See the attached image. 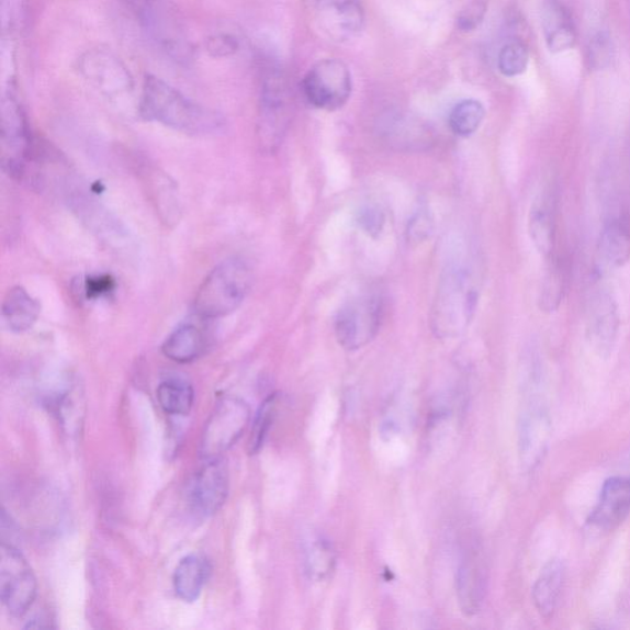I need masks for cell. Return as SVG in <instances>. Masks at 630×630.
I'll return each instance as SVG.
<instances>
[{"label":"cell","mask_w":630,"mask_h":630,"mask_svg":"<svg viewBox=\"0 0 630 630\" xmlns=\"http://www.w3.org/2000/svg\"><path fill=\"white\" fill-rule=\"evenodd\" d=\"M481 294V277L472 263H451L441 277L431 310L437 337H460L473 320Z\"/></svg>","instance_id":"cell-1"},{"label":"cell","mask_w":630,"mask_h":630,"mask_svg":"<svg viewBox=\"0 0 630 630\" xmlns=\"http://www.w3.org/2000/svg\"><path fill=\"white\" fill-rule=\"evenodd\" d=\"M139 113L148 121L184 132L187 135H215L225 121L210 109L203 108L170 85L149 76L142 90Z\"/></svg>","instance_id":"cell-2"},{"label":"cell","mask_w":630,"mask_h":630,"mask_svg":"<svg viewBox=\"0 0 630 630\" xmlns=\"http://www.w3.org/2000/svg\"><path fill=\"white\" fill-rule=\"evenodd\" d=\"M251 270L239 258L218 263L203 280L195 297V311L202 318L218 319L236 312L248 296Z\"/></svg>","instance_id":"cell-3"},{"label":"cell","mask_w":630,"mask_h":630,"mask_svg":"<svg viewBox=\"0 0 630 630\" xmlns=\"http://www.w3.org/2000/svg\"><path fill=\"white\" fill-rule=\"evenodd\" d=\"M525 404L518 419V453L526 472H533L550 446L552 421L542 400V381L524 383Z\"/></svg>","instance_id":"cell-4"},{"label":"cell","mask_w":630,"mask_h":630,"mask_svg":"<svg viewBox=\"0 0 630 630\" xmlns=\"http://www.w3.org/2000/svg\"><path fill=\"white\" fill-rule=\"evenodd\" d=\"M383 319V299L374 293L362 294L338 312L334 322L335 337L345 350H360L378 337Z\"/></svg>","instance_id":"cell-5"},{"label":"cell","mask_w":630,"mask_h":630,"mask_svg":"<svg viewBox=\"0 0 630 630\" xmlns=\"http://www.w3.org/2000/svg\"><path fill=\"white\" fill-rule=\"evenodd\" d=\"M250 421L249 405L235 396L218 402L202 432L200 455L210 461L235 446Z\"/></svg>","instance_id":"cell-6"},{"label":"cell","mask_w":630,"mask_h":630,"mask_svg":"<svg viewBox=\"0 0 630 630\" xmlns=\"http://www.w3.org/2000/svg\"><path fill=\"white\" fill-rule=\"evenodd\" d=\"M0 554V597L10 615L22 617L37 597L35 573L13 544L3 542Z\"/></svg>","instance_id":"cell-7"},{"label":"cell","mask_w":630,"mask_h":630,"mask_svg":"<svg viewBox=\"0 0 630 630\" xmlns=\"http://www.w3.org/2000/svg\"><path fill=\"white\" fill-rule=\"evenodd\" d=\"M303 93L317 109L335 111L348 103L351 91V74L339 59H324L310 69L303 79Z\"/></svg>","instance_id":"cell-8"},{"label":"cell","mask_w":630,"mask_h":630,"mask_svg":"<svg viewBox=\"0 0 630 630\" xmlns=\"http://www.w3.org/2000/svg\"><path fill=\"white\" fill-rule=\"evenodd\" d=\"M314 30L335 43H344L361 32L364 22L360 0H306Z\"/></svg>","instance_id":"cell-9"},{"label":"cell","mask_w":630,"mask_h":630,"mask_svg":"<svg viewBox=\"0 0 630 630\" xmlns=\"http://www.w3.org/2000/svg\"><path fill=\"white\" fill-rule=\"evenodd\" d=\"M290 110L286 83L279 74H270L263 80L259 115V138L263 149L273 150L280 145L289 125Z\"/></svg>","instance_id":"cell-10"},{"label":"cell","mask_w":630,"mask_h":630,"mask_svg":"<svg viewBox=\"0 0 630 630\" xmlns=\"http://www.w3.org/2000/svg\"><path fill=\"white\" fill-rule=\"evenodd\" d=\"M229 492V474L225 461H206L188 490V502L192 513L199 517H211L222 509Z\"/></svg>","instance_id":"cell-11"},{"label":"cell","mask_w":630,"mask_h":630,"mask_svg":"<svg viewBox=\"0 0 630 630\" xmlns=\"http://www.w3.org/2000/svg\"><path fill=\"white\" fill-rule=\"evenodd\" d=\"M619 314L612 294L601 290L593 294L586 311V339L601 358L612 353L619 334Z\"/></svg>","instance_id":"cell-12"},{"label":"cell","mask_w":630,"mask_h":630,"mask_svg":"<svg viewBox=\"0 0 630 630\" xmlns=\"http://www.w3.org/2000/svg\"><path fill=\"white\" fill-rule=\"evenodd\" d=\"M30 150L26 121L22 109L13 98L4 100L2 110V161L3 169L13 177H22Z\"/></svg>","instance_id":"cell-13"},{"label":"cell","mask_w":630,"mask_h":630,"mask_svg":"<svg viewBox=\"0 0 630 630\" xmlns=\"http://www.w3.org/2000/svg\"><path fill=\"white\" fill-rule=\"evenodd\" d=\"M486 583V565L481 547L477 543H470L464 548L457 569V598L466 616L481 611Z\"/></svg>","instance_id":"cell-14"},{"label":"cell","mask_w":630,"mask_h":630,"mask_svg":"<svg viewBox=\"0 0 630 630\" xmlns=\"http://www.w3.org/2000/svg\"><path fill=\"white\" fill-rule=\"evenodd\" d=\"M81 75L108 95L127 93L134 87V80L121 60L106 50L94 49L80 58Z\"/></svg>","instance_id":"cell-15"},{"label":"cell","mask_w":630,"mask_h":630,"mask_svg":"<svg viewBox=\"0 0 630 630\" xmlns=\"http://www.w3.org/2000/svg\"><path fill=\"white\" fill-rule=\"evenodd\" d=\"M630 513V480L609 477L603 486L599 500L588 518V524L604 531H612Z\"/></svg>","instance_id":"cell-16"},{"label":"cell","mask_w":630,"mask_h":630,"mask_svg":"<svg viewBox=\"0 0 630 630\" xmlns=\"http://www.w3.org/2000/svg\"><path fill=\"white\" fill-rule=\"evenodd\" d=\"M528 232L537 251L550 258L556 239V199L552 188H544L535 199L528 215Z\"/></svg>","instance_id":"cell-17"},{"label":"cell","mask_w":630,"mask_h":630,"mask_svg":"<svg viewBox=\"0 0 630 630\" xmlns=\"http://www.w3.org/2000/svg\"><path fill=\"white\" fill-rule=\"evenodd\" d=\"M597 257L599 268L614 271L622 268L630 258V226L625 216L608 220L599 236Z\"/></svg>","instance_id":"cell-18"},{"label":"cell","mask_w":630,"mask_h":630,"mask_svg":"<svg viewBox=\"0 0 630 630\" xmlns=\"http://www.w3.org/2000/svg\"><path fill=\"white\" fill-rule=\"evenodd\" d=\"M542 27L547 47L552 54L565 53L575 47L577 34L573 16L561 0H545Z\"/></svg>","instance_id":"cell-19"},{"label":"cell","mask_w":630,"mask_h":630,"mask_svg":"<svg viewBox=\"0 0 630 630\" xmlns=\"http://www.w3.org/2000/svg\"><path fill=\"white\" fill-rule=\"evenodd\" d=\"M571 261L565 254L553 252L547 259L538 304L542 312L552 314L562 306L571 283Z\"/></svg>","instance_id":"cell-20"},{"label":"cell","mask_w":630,"mask_h":630,"mask_svg":"<svg viewBox=\"0 0 630 630\" xmlns=\"http://www.w3.org/2000/svg\"><path fill=\"white\" fill-rule=\"evenodd\" d=\"M211 573L212 566L205 556L191 554L181 559L172 575V586L177 596L184 603H195Z\"/></svg>","instance_id":"cell-21"},{"label":"cell","mask_w":630,"mask_h":630,"mask_svg":"<svg viewBox=\"0 0 630 630\" xmlns=\"http://www.w3.org/2000/svg\"><path fill=\"white\" fill-rule=\"evenodd\" d=\"M565 581V565L559 559L548 562L533 586L532 597L538 612L553 617Z\"/></svg>","instance_id":"cell-22"},{"label":"cell","mask_w":630,"mask_h":630,"mask_svg":"<svg viewBox=\"0 0 630 630\" xmlns=\"http://www.w3.org/2000/svg\"><path fill=\"white\" fill-rule=\"evenodd\" d=\"M40 312L38 302L25 289L18 286L8 291L3 302V318L10 330L24 333L32 329Z\"/></svg>","instance_id":"cell-23"},{"label":"cell","mask_w":630,"mask_h":630,"mask_svg":"<svg viewBox=\"0 0 630 630\" xmlns=\"http://www.w3.org/2000/svg\"><path fill=\"white\" fill-rule=\"evenodd\" d=\"M205 350V337L195 325H181L162 344L166 358L178 363H189L200 358Z\"/></svg>","instance_id":"cell-24"},{"label":"cell","mask_w":630,"mask_h":630,"mask_svg":"<svg viewBox=\"0 0 630 630\" xmlns=\"http://www.w3.org/2000/svg\"><path fill=\"white\" fill-rule=\"evenodd\" d=\"M157 400L162 412L172 416H187L194 406L195 391L179 379L162 381L157 389Z\"/></svg>","instance_id":"cell-25"},{"label":"cell","mask_w":630,"mask_h":630,"mask_svg":"<svg viewBox=\"0 0 630 630\" xmlns=\"http://www.w3.org/2000/svg\"><path fill=\"white\" fill-rule=\"evenodd\" d=\"M304 554H306L304 564L310 577L315 582L327 581L337 564V555L331 543L322 537L312 538Z\"/></svg>","instance_id":"cell-26"},{"label":"cell","mask_w":630,"mask_h":630,"mask_svg":"<svg viewBox=\"0 0 630 630\" xmlns=\"http://www.w3.org/2000/svg\"><path fill=\"white\" fill-rule=\"evenodd\" d=\"M485 109L477 100H464L451 111L449 124L454 135L470 137L480 130Z\"/></svg>","instance_id":"cell-27"},{"label":"cell","mask_w":630,"mask_h":630,"mask_svg":"<svg viewBox=\"0 0 630 630\" xmlns=\"http://www.w3.org/2000/svg\"><path fill=\"white\" fill-rule=\"evenodd\" d=\"M49 410L53 412L60 425L68 429L69 434L77 432L81 425V415H83V402L78 396L65 391L46 401Z\"/></svg>","instance_id":"cell-28"},{"label":"cell","mask_w":630,"mask_h":630,"mask_svg":"<svg viewBox=\"0 0 630 630\" xmlns=\"http://www.w3.org/2000/svg\"><path fill=\"white\" fill-rule=\"evenodd\" d=\"M279 395L273 393L260 405L249 439V453L258 454L268 439L269 432L275 421L278 413Z\"/></svg>","instance_id":"cell-29"},{"label":"cell","mask_w":630,"mask_h":630,"mask_svg":"<svg viewBox=\"0 0 630 630\" xmlns=\"http://www.w3.org/2000/svg\"><path fill=\"white\" fill-rule=\"evenodd\" d=\"M528 64H530V53L521 41H513L505 45L497 58L500 72L509 78L524 75Z\"/></svg>","instance_id":"cell-30"},{"label":"cell","mask_w":630,"mask_h":630,"mask_svg":"<svg viewBox=\"0 0 630 630\" xmlns=\"http://www.w3.org/2000/svg\"><path fill=\"white\" fill-rule=\"evenodd\" d=\"M615 55L614 41L607 32L596 34L587 47V63L593 70H604L611 65Z\"/></svg>","instance_id":"cell-31"},{"label":"cell","mask_w":630,"mask_h":630,"mask_svg":"<svg viewBox=\"0 0 630 630\" xmlns=\"http://www.w3.org/2000/svg\"><path fill=\"white\" fill-rule=\"evenodd\" d=\"M359 227L372 238H378L385 225L384 213L375 206H364L358 213Z\"/></svg>","instance_id":"cell-32"},{"label":"cell","mask_w":630,"mask_h":630,"mask_svg":"<svg viewBox=\"0 0 630 630\" xmlns=\"http://www.w3.org/2000/svg\"><path fill=\"white\" fill-rule=\"evenodd\" d=\"M487 5L484 0H474L471 4L466 5L457 19V26L461 32H473L483 22L486 14Z\"/></svg>","instance_id":"cell-33"},{"label":"cell","mask_w":630,"mask_h":630,"mask_svg":"<svg viewBox=\"0 0 630 630\" xmlns=\"http://www.w3.org/2000/svg\"><path fill=\"white\" fill-rule=\"evenodd\" d=\"M239 48L238 41L227 34H220L207 40V50L213 57H228L236 54Z\"/></svg>","instance_id":"cell-34"},{"label":"cell","mask_w":630,"mask_h":630,"mask_svg":"<svg viewBox=\"0 0 630 630\" xmlns=\"http://www.w3.org/2000/svg\"><path fill=\"white\" fill-rule=\"evenodd\" d=\"M432 222L428 216V213L420 212L419 215L410 222L409 225V237L414 241H421L428 238L432 228Z\"/></svg>","instance_id":"cell-35"},{"label":"cell","mask_w":630,"mask_h":630,"mask_svg":"<svg viewBox=\"0 0 630 630\" xmlns=\"http://www.w3.org/2000/svg\"><path fill=\"white\" fill-rule=\"evenodd\" d=\"M114 289V280L110 277H100L88 279L86 283V293L89 299L99 297Z\"/></svg>","instance_id":"cell-36"},{"label":"cell","mask_w":630,"mask_h":630,"mask_svg":"<svg viewBox=\"0 0 630 630\" xmlns=\"http://www.w3.org/2000/svg\"><path fill=\"white\" fill-rule=\"evenodd\" d=\"M117 2L128 9L136 18H139L142 13H146L147 10L155 7L159 0H117Z\"/></svg>","instance_id":"cell-37"},{"label":"cell","mask_w":630,"mask_h":630,"mask_svg":"<svg viewBox=\"0 0 630 630\" xmlns=\"http://www.w3.org/2000/svg\"><path fill=\"white\" fill-rule=\"evenodd\" d=\"M49 627L53 626H50L49 619L45 616H37L33 618L32 621H29V623L25 626V628H49Z\"/></svg>","instance_id":"cell-38"}]
</instances>
